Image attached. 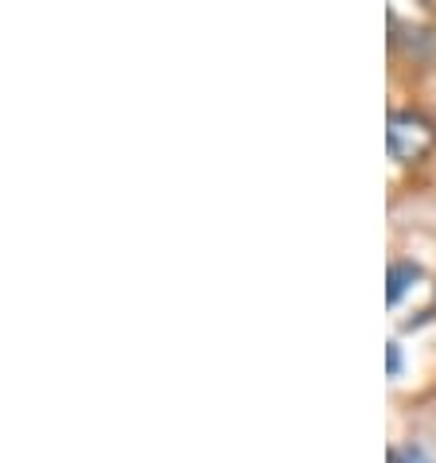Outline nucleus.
I'll return each mask as SVG.
<instances>
[{
  "label": "nucleus",
  "mask_w": 436,
  "mask_h": 463,
  "mask_svg": "<svg viewBox=\"0 0 436 463\" xmlns=\"http://www.w3.org/2000/svg\"><path fill=\"white\" fill-rule=\"evenodd\" d=\"M421 280V269L413 265V261H393L390 265V288H386V300H390V307H397L405 300V292L413 288Z\"/></svg>",
  "instance_id": "f03ea898"
},
{
  "label": "nucleus",
  "mask_w": 436,
  "mask_h": 463,
  "mask_svg": "<svg viewBox=\"0 0 436 463\" xmlns=\"http://www.w3.org/2000/svg\"><path fill=\"white\" fill-rule=\"evenodd\" d=\"M386 148L397 164H417L436 148V125L417 109H393L386 121Z\"/></svg>",
  "instance_id": "f257e3e1"
},
{
  "label": "nucleus",
  "mask_w": 436,
  "mask_h": 463,
  "mask_svg": "<svg viewBox=\"0 0 436 463\" xmlns=\"http://www.w3.org/2000/svg\"><path fill=\"white\" fill-rule=\"evenodd\" d=\"M386 354H390V378H397L402 374V343H386Z\"/></svg>",
  "instance_id": "20e7f679"
},
{
  "label": "nucleus",
  "mask_w": 436,
  "mask_h": 463,
  "mask_svg": "<svg viewBox=\"0 0 436 463\" xmlns=\"http://www.w3.org/2000/svg\"><path fill=\"white\" fill-rule=\"evenodd\" d=\"M390 463H432V459H429V452L421 444H405V448H393Z\"/></svg>",
  "instance_id": "7ed1b4c3"
}]
</instances>
